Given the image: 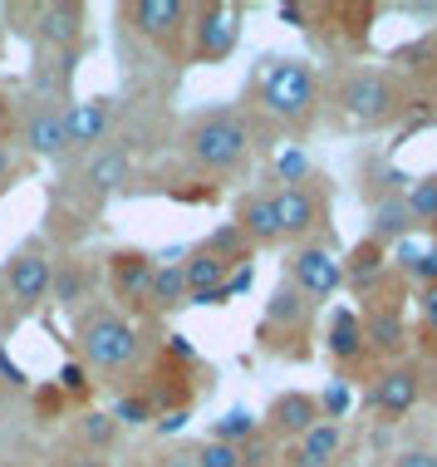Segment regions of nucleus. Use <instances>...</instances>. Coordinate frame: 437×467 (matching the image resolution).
<instances>
[{"instance_id":"f03ea898","label":"nucleus","mask_w":437,"mask_h":467,"mask_svg":"<svg viewBox=\"0 0 437 467\" xmlns=\"http://www.w3.org/2000/svg\"><path fill=\"white\" fill-rule=\"evenodd\" d=\"M187 158L202 172H236L251 158V123L231 109H207L187 123Z\"/></svg>"},{"instance_id":"09e8293b","label":"nucleus","mask_w":437,"mask_h":467,"mask_svg":"<svg viewBox=\"0 0 437 467\" xmlns=\"http://www.w3.org/2000/svg\"><path fill=\"white\" fill-rule=\"evenodd\" d=\"M403 16H418V20H437V5H398Z\"/></svg>"},{"instance_id":"49530a36","label":"nucleus","mask_w":437,"mask_h":467,"mask_svg":"<svg viewBox=\"0 0 437 467\" xmlns=\"http://www.w3.org/2000/svg\"><path fill=\"white\" fill-rule=\"evenodd\" d=\"M35 403H40V409H49V413H55L59 403H65V394H59V389H35Z\"/></svg>"},{"instance_id":"412c9836","label":"nucleus","mask_w":437,"mask_h":467,"mask_svg":"<svg viewBox=\"0 0 437 467\" xmlns=\"http://www.w3.org/2000/svg\"><path fill=\"white\" fill-rule=\"evenodd\" d=\"M236 226L246 232L251 246H276L280 242V222H276V202L270 192H246L236 202Z\"/></svg>"},{"instance_id":"603ef678","label":"nucleus","mask_w":437,"mask_h":467,"mask_svg":"<svg viewBox=\"0 0 437 467\" xmlns=\"http://www.w3.org/2000/svg\"><path fill=\"white\" fill-rule=\"evenodd\" d=\"M432 467H437V452H432Z\"/></svg>"},{"instance_id":"bb28decb","label":"nucleus","mask_w":437,"mask_h":467,"mask_svg":"<svg viewBox=\"0 0 437 467\" xmlns=\"http://www.w3.org/2000/svg\"><path fill=\"white\" fill-rule=\"evenodd\" d=\"M147 306H158V310H178V306H187L182 266H153V281H147Z\"/></svg>"},{"instance_id":"72a5a7b5","label":"nucleus","mask_w":437,"mask_h":467,"mask_svg":"<svg viewBox=\"0 0 437 467\" xmlns=\"http://www.w3.org/2000/svg\"><path fill=\"white\" fill-rule=\"evenodd\" d=\"M236 452H241V467H280V443L266 433H256L251 443H241Z\"/></svg>"},{"instance_id":"c85d7f7f","label":"nucleus","mask_w":437,"mask_h":467,"mask_svg":"<svg viewBox=\"0 0 437 467\" xmlns=\"http://www.w3.org/2000/svg\"><path fill=\"white\" fill-rule=\"evenodd\" d=\"M403 202H408V212H413V222L432 232V226H437V172H428V178H413V182H408Z\"/></svg>"},{"instance_id":"9d476101","label":"nucleus","mask_w":437,"mask_h":467,"mask_svg":"<svg viewBox=\"0 0 437 467\" xmlns=\"http://www.w3.org/2000/svg\"><path fill=\"white\" fill-rule=\"evenodd\" d=\"M315 423H320V403H315V394H305V389H285V394L270 399L266 419H260V433L276 438V443H295V438L310 433Z\"/></svg>"},{"instance_id":"0eeeda50","label":"nucleus","mask_w":437,"mask_h":467,"mask_svg":"<svg viewBox=\"0 0 437 467\" xmlns=\"http://www.w3.org/2000/svg\"><path fill=\"white\" fill-rule=\"evenodd\" d=\"M270 202H276L280 242H305V236L320 232V226L330 232V202H324L315 187H276Z\"/></svg>"},{"instance_id":"aec40b11","label":"nucleus","mask_w":437,"mask_h":467,"mask_svg":"<svg viewBox=\"0 0 437 467\" xmlns=\"http://www.w3.org/2000/svg\"><path fill=\"white\" fill-rule=\"evenodd\" d=\"M324 355H330L334 364H344V369H354V364L369 359L359 310H334V315H330V330H324Z\"/></svg>"},{"instance_id":"39448f33","label":"nucleus","mask_w":437,"mask_h":467,"mask_svg":"<svg viewBox=\"0 0 437 467\" xmlns=\"http://www.w3.org/2000/svg\"><path fill=\"white\" fill-rule=\"evenodd\" d=\"M192 65H227L241 45V10L236 5H202L192 10Z\"/></svg>"},{"instance_id":"423d86ee","label":"nucleus","mask_w":437,"mask_h":467,"mask_svg":"<svg viewBox=\"0 0 437 467\" xmlns=\"http://www.w3.org/2000/svg\"><path fill=\"white\" fill-rule=\"evenodd\" d=\"M285 281H290L310 306H324V300H334L344 290V271H340V256H334L330 246L305 242V246H295L290 275H285Z\"/></svg>"},{"instance_id":"ea45409f","label":"nucleus","mask_w":437,"mask_h":467,"mask_svg":"<svg viewBox=\"0 0 437 467\" xmlns=\"http://www.w3.org/2000/svg\"><path fill=\"white\" fill-rule=\"evenodd\" d=\"M251 285H256V266H251V261H241V266L227 271V285H221V290H227V296L236 300V296H246Z\"/></svg>"},{"instance_id":"dca6fc26","label":"nucleus","mask_w":437,"mask_h":467,"mask_svg":"<svg viewBox=\"0 0 437 467\" xmlns=\"http://www.w3.org/2000/svg\"><path fill=\"white\" fill-rule=\"evenodd\" d=\"M364 325V349L369 355H383V359H398L408 349V325H403V310L398 306H369L359 315Z\"/></svg>"},{"instance_id":"4c0bfd02","label":"nucleus","mask_w":437,"mask_h":467,"mask_svg":"<svg viewBox=\"0 0 437 467\" xmlns=\"http://www.w3.org/2000/svg\"><path fill=\"white\" fill-rule=\"evenodd\" d=\"M315 16H320V10L315 5H300V0H280V5H276V20L290 25V30H315Z\"/></svg>"},{"instance_id":"c9c22d12","label":"nucleus","mask_w":437,"mask_h":467,"mask_svg":"<svg viewBox=\"0 0 437 467\" xmlns=\"http://www.w3.org/2000/svg\"><path fill=\"white\" fill-rule=\"evenodd\" d=\"M55 389L65 399H89V369H84L79 359H65V364H59V384Z\"/></svg>"},{"instance_id":"ddd939ff","label":"nucleus","mask_w":437,"mask_h":467,"mask_svg":"<svg viewBox=\"0 0 437 467\" xmlns=\"http://www.w3.org/2000/svg\"><path fill=\"white\" fill-rule=\"evenodd\" d=\"M25 148H30L35 158H45V162H59V158H69L74 148H69V129H65V113H59V104H49V99H40L30 113H25Z\"/></svg>"},{"instance_id":"cd10ccee","label":"nucleus","mask_w":437,"mask_h":467,"mask_svg":"<svg viewBox=\"0 0 437 467\" xmlns=\"http://www.w3.org/2000/svg\"><path fill=\"white\" fill-rule=\"evenodd\" d=\"M256 433H260V419L251 409H231V413H221V419L211 423V443H231V448L251 443Z\"/></svg>"},{"instance_id":"2f4dec72","label":"nucleus","mask_w":437,"mask_h":467,"mask_svg":"<svg viewBox=\"0 0 437 467\" xmlns=\"http://www.w3.org/2000/svg\"><path fill=\"white\" fill-rule=\"evenodd\" d=\"M108 419H114L118 428H143V423H153V399L147 394H123L114 409H108Z\"/></svg>"},{"instance_id":"7c9ffc66","label":"nucleus","mask_w":437,"mask_h":467,"mask_svg":"<svg viewBox=\"0 0 437 467\" xmlns=\"http://www.w3.org/2000/svg\"><path fill=\"white\" fill-rule=\"evenodd\" d=\"M389 59L408 74H428L437 65V35H422V40H408V45L389 49Z\"/></svg>"},{"instance_id":"6ab92c4d","label":"nucleus","mask_w":437,"mask_h":467,"mask_svg":"<svg viewBox=\"0 0 437 467\" xmlns=\"http://www.w3.org/2000/svg\"><path fill=\"white\" fill-rule=\"evenodd\" d=\"M340 271H344V285H354L359 296H369V290L389 275V246H379L373 236H359V242L349 246V256L340 261Z\"/></svg>"},{"instance_id":"de8ad7c7","label":"nucleus","mask_w":437,"mask_h":467,"mask_svg":"<svg viewBox=\"0 0 437 467\" xmlns=\"http://www.w3.org/2000/svg\"><path fill=\"white\" fill-rule=\"evenodd\" d=\"M10 119H15V104H10V94L0 89V138H5V129H10Z\"/></svg>"},{"instance_id":"f3484780","label":"nucleus","mask_w":437,"mask_h":467,"mask_svg":"<svg viewBox=\"0 0 437 467\" xmlns=\"http://www.w3.org/2000/svg\"><path fill=\"white\" fill-rule=\"evenodd\" d=\"M153 251L143 246H123L108 256V285L118 300H147V281H153Z\"/></svg>"},{"instance_id":"58836bf2","label":"nucleus","mask_w":437,"mask_h":467,"mask_svg":"<svg viewBox=\"0 0 437 467\" xmlns=\"http://www.w3.org/2000/svg\"><path fill=\"white\" fill-rule=\"evenodd\" d=\"M20 158H15V148H10L5 143V138H0V192H10V187H15L20 182Z\"/></svg>"},{"instance_id":"e433bc0d","label":"nucleus","mask_w":437,"mask_h":467,"mask_svg":"<svg viewBox=\"0 0 437 467\" xmlns=\"http://www.w3.org/2000/svg\"><path fill=\"white\" fill-rule=\"evenodd\" d=\"M320 403V419H330V423H340L349 409H354V394H349L344 384H324V394L315 399Z\"/></svg>"},{"instance_id":"c756f323","label":"nucleus","mask_w":437,"mask_h":467,"mask_svg":"<svg viewBox=\"0 0 437 467\" xmlns=\"http://www.w3.org/2000/svg\"><path fill=\"white\" fill-rule=\"evenodd\" d=\"M276 178H280V187H310L315 182V162L305 158V148L285 143L276 153Z\"/></svg>"},{"instance_id":"f8f14e48","label":"nucleus","mask_w":437,"mask_h":467,"mask_svg":"<svg viewBox=\"0 0 437 467\" xmlns=\"http://www.w3.org/2000/svg\"><path fill=\"white\" fill-rule=\"evenodd\" d=\"M49 271H55V261H49L45 251H35V246H25L5 261V285H10V296H15L20 310H40L45 306Z\"/></svg>"},{"instance_id":"1a4fd4ad","label":"nucleus","mask_w":437,"mask_h":467,"mask_svg":"<svg viewBox=\"0 0 437 467\" xmlns=\"http://www.w3.org/2000/svg\"><path fill=\"white\" fill-rule=\"evenodd\" d=\"M369 409H379L389 423L408 419V413L422 403V369L418 364H389L379 379H373V389L364 394Z\"/></svg>"},{"instance_id":"a878e982","label":"nucleus","mask_w":437,"mask_h":467,"mask_svg":"<svg viewBox=\"0 0 437 467\" xmlns=\"http://www.w3.org/2000/svg\"><path fill=\"white\" fill-rule=\"evenodd\" d=\"M197 251H207V256L227 261V266H241V261H251V242H246V232H241L236 222H221Z\"/></svg>"},{"instance_id":"2eb2a0df","label":"nucleus","mask_w":437,"mask_h":467,"mask_svg":"<svg viewBox=\"0 0 437 467\" xmlns=\"http://www.w3.org/2000/svg\"><path fill=\"white\" fill-rule=\"evenodd\" d=\"M69 129V148H104V138L114 133V104L108 99H74L59 104Z\"/></svg>"},{"instance_id":"a211bd4d","label":"nucleus","mask_w":437,"mask_h":467,"mask_svg":"<svg viewBox=\"0 0 437 467\" xmlns=\"http://www.w3.org/2000/svg\"><path fill=\"white\" fill-rule=\"evenodd\" d=\"M340 448H344V428L330 423V419H320L310 433H300L290 443V452L280 458V467H334Z\"/></svg>"},{"instance_id":"37998d69","label":"nucleus","mask_w":437,"mask_h":467,"mask_svg":"<svg viewBox=\"0 0 437 467\" xmlns=\"http://www.w3.org/2000/svg\"><path fill=\"white\" fill-rule=\"evenodd\" d=\"M187 419H192L187 409H168L162 419H153V428H158L162 438H168V433H182V428H187Z\"/></svg>"},{"instance_id":"7ed1b4c3","label":"nucleus","mask_w":437,"mask_h":467,"mask_svg":"<svg viewBox=\"0 0 437 467\" xmlns=\"http://www.w3.org/2000/svg\"><path fill=\"white\" fill-rule=\"evenodd\" d=\"M334 104H340L344 119H354L359 129H389V123L403 119L408 99H403V89L393 84V74L359 65V69H349L344 79H340Z\"/></svg>"},{"instance_id":"b1692460","label":"nucleus","mask_w":437,"mask_h":467,"mask_svg":"<svg viewBox=\"0 0 437 467\" xmlns=\"http://www.w3.org/2000/svg\"><path fill=\"white\" fill-rule=\"evenodd\" d=\"M418 232V222H413V212H408V202L403 197H383L379 207H373V226H369V236L379 246H389V242H408V236Z\"/></svg>"},{"instance_id":"8fccbe9b","label":"nucleus","mask_w":437,"mask_h":467,"mask_svg":"<svg viewBox=\"0 0 437 467\" xmlns=\"http://www.w3.org/2000/svg\"><path fill=\"white\" fill-rule=\"evenodd\" d=\"M168 467H192V452H168Z\"/></svg>"},{"instance_id":"a19ab883","label":"nucleus","mask_w":437,"mask_h":467,"mask_svg":"<svg viewBox=\"0 0 437 467\" xmlns=\"http://www.w3.org/2000/svg\"><path fill=\"white\" fill-rule=\"evenodd\" d=\"M418 310H422V325H428V335L437 339V285L418 290Z\"/></svg>"},{"instance_id":"4468645a","label":"nucleus","mask_w":437,"mask_h":467,"mask_svg":"<svg viewBox=\"0 0 437 467\" xmlns=\"http://www.w3.org/2000/svg\"><path fill=\"white\" fill-rule=\"evenodd\" d=\"M35 25H40V40L65 55V49H84V25H89V10L79 0H49V5H35Z\"/></svg>"},{"instance_id":"864d4df0","label":"nucleus","mask_w":437,"mask_h":467,"mask_svg":"<svg viewBox=\"0 0 437 467\" xmlns=\"http://www.w3.org/2000/svg\"><path fill=\"white\" fill-rule=\"evenodd\" d=\"M432 232H437V226H432Z\"/></svg>"},{"instance_id":"20e7f679","label":"nucleus","mask_w":437,"mask_h":467,"mask_svg":"<svg viewBox=\"0 0 437 467\" xmlns=\"http://www.w3.org/2000/svg\"><path fill=\"white\" fill-rule=\"evenodd\" d=\"M260 104H266V113L305 129L315 119V104H320L315 69L305 59H270V69L260 74Z\"/></svg>"},{"instance_id":"f704fd0d","label":"nucleus","mask_w":437,"mask_h":467,"mask_svg":"<svg viewBox=\"0 0 437 467\" xmlns=\"http://www.w3.org/2000/svg\"><path fill=\"white\" fill-rule=\"evenodd\" d=\"M192 467H241V452H236L231 443H207L192 448Z\"/></svg>"},{"instance_id":"f257e3e1","label":"nucleus","mask_w":437,"mask_h":467,"mask_svg":"<svg viewBox=\"0 0 437 467\" xmlns=\"http://www.w3.org/2000/svg\"><path fill=\"white\" fill-rule=\"evenodd\" d=\"M74 345H79V364L84 369H128L143 355L138 325L123 320L118 310L108 306H84L74 315Z\"/></svg>"},{"instance_id":"a18cd8bd","label":"nucleus","mask_w":437,"mask_h":467,"mask_svg":"<svg viewBox=\"0 0 437 467\" xmlns=\"http://www.w3.org/2000/svg\"><path fill=\"white\" fill-rule=\"evenodd\" d=\"M168 355H172V359H182V364H192V359H197V349H192V339H187V335H168Z\"/></svg>"},{"instance_id":"5701e85b","label":"nucleus","mask_w":437,"mask_h":467,"mask_svg":"<svg viewBox=\"0 0 437 467\" xmlns=\"http://www.w3.org/2000/svg\"><path fill=\"white\" fill-rule=\"evenodd\" d=\"M49 296L59 300V310H84V300H89V271L79 266V256L69 261H55V271H49Z\"/></svg>"},{"instance_id":"393cba45","label":"nucleus","mask_w":437,"mask_h":467,"mask_svg":"<svg viewBox=\"0 0 437 467\" xmlns=\"http://www.w3.org/2000/svg\"><path fill=\"white\" fill-rule=\"evenodd\" d=\"M227 261H217V256H207V251H187V261H182V281H187V300L192 296H207V290H217V285H227Z\"/></svg>"},{"instance_id":"79ce46f5","label":"nucleus","mask_w":437,"mask_h":467,"mask_svg":"<svg viewBox=\"0 0 437 467\" xmlns=\"http://www.w3.org/2000/svg\"><path fill=\"white\" fill-rule=\"evenodd\" d=\"M0 379H5L10 389H30V374H25L20 364L10 359V355H5V349H0Z\"/></svg>"},{"instance_id":"3c124183","label":"nucleus","mask_w":437,"mask_h":467,"mask_svg":"<svg viewBox=\"0 0 437 467\" xmlns=\"http://www.w3.org/2000/svg\"><path fill=\"white\" fill-rule=\"evenodd\" d=\"M69 467H104V462H98V458H74Z\"/></svg>"},{"instance_id":"4be33fe9","label":"nucleus","mask_w":437,"mask_h":467,"mask_svg":"<svg viewBox=\"0 0 437 467\" xmlns=\"http://www.w3.org/2000/svg\"><path fill=\"white\" fill-rule=\"evenodd\" d=\"M128 178H133L128 148H94L89 168H84V182H89V192L114 197V192H123V187H128Z\"/></svg>"},{"instance_id":"6e6552de","label":"nucleus","mask_w":437,"mask_h":467,"mask_svg":"<svg viewBox=\"0 0 437 467\" xmlns=\"http://www.w3.org/2000/svg\"><path fill=\"white\" fill-rule=\"evenodd\" d=\"M310 300L300 296L290 281L276 285V296L266 300V315H260V349H270V355H280L285 349V335H310Z\"/></svg>"},{"instance_id":"9b49d317","label":"nucleus","mask_w":437,"mask_h":467,"mask_svg":"<svg viewBox=\"0 0 437 467\" xmlns=\"http://www.w3.org/2000/svg\"><path fill=\"white\" fill-rule=\"evenodd\" d=\"M118 16L133 25V35H143V40H153V45H168L172 35L187 30L192 5H182V0H133V5L118 10Z\"/></svg>"},{"instance_id":"c03bdc74","label":"nucleus","mask_w":437,"mask_h":467,"mask_svg":"<svg viewBox=\"0 0 437 467\" xmlns=\"http://www.w3.org/2000/svg\"><path fill=\"white\" fill-rule=\"evenodd\" d=\"M393 467H432V452L428 448H398Z\"/></svg>"},{"instance_id":"473e14b6","label":"nucleus","mask_w":437,"mask_h":467,"mask_svg":"<svg viewBox=\"0 0 437 467\" xmlns=\"http://www.w3.org/2000/svg\"><path fill=\"white\" fill-rule=\"evenodd\" d=\"M114 419H108V413H98V409H84L79 413V433H84V443L89 448H108L114 443Z\"/></svg>"}]
</instances>
